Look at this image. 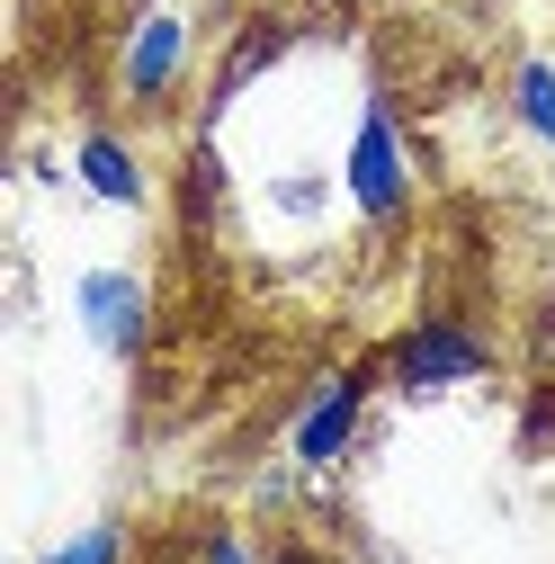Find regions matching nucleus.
<instances>
[{"mask_svg": "<svg viewBox=\"0 0 555 564\" xmlns=\"http://www.w3.org/2000/svg\"><path fill=\"white\" fill-rule=\"evenodd\" d=\"M350 197H359V216H394V206H403V144H394V108H385V99L359 108V134H350Z\"/></svg>", "mask_w": 555, "mask_h": 564, "instance_id": "1", "label": "nucleus"}, {"mask_svg": "<svg viewBox=\"0 0 555 564\" xmlns=\"http://www.w3.org/2000/svg\"><path fill=\"white\" fill-rule=\"evenodd\" d=\"M466 377H483V340H466L457 323H422V332H403V349H394V386H403V394L466 386Z\"/></svg>", "mask_w": 555, "mask_h": 564, "instance_id": "2", "label": "nucleus"}, {"mask_svg": "<svg viewBox=\"0 0 555 564\" xmlns=\"http://www.w3.org/2000/svg\"><path fill=\"white\" fill-rule=\"evenodd\" d=\"M81 323L99 332V349L126 359V349L144 340V288H134L126 269H90V278H81Z\"/></svg>", "mask_w": 555, "mask_h": 564, "instance_id": "3", "label": "nucleus"}, {"mask_svg": "<svg viewBox=\"0 0 555 564\" xmlns=\"http://www.w3.org/2000/svg\"><path fill=\"white\" fill-rule=\"evenodd\" d=\"M359 394H368V377H331V386L314 394V412L296 421V457H305V466H331L340 448H350V431H359Z\"/></svg>", "mask_w": 555, "mask_h": 564, "instance_id": "4", "label": "nucleus"}, {"mask_svg": "<svg viewBox=\"0 0 555 564\" xmlns=\"http://www.w3.org/2000/svg\"><path fill=\"white\" fill-rule=\"evenodd\" d=\"M179 19H144V36H134V54H126V90L134 99H162L171 90V73H179Z\"/></svg>", "mask_w": 555, "mask_h": 564, "instance_id": "5", "label": "nucleus"}, {"mask_svg": "<svg viewBox=\"0 0 555 564\" xmlns=\"http://www.w3.org/2000/svg\"><path fill=\"white\" fill-rule=\"evenodd\" d=\"M81 180H90L108 206H144V171L126 162L117 134H81Z\"/></svg>", "mask_w": 555, "mask_h": 564, "instance_id": "6", "label": "nucleus"}, {"mask_svg": "<svg viewBox=\"0 0 555 564\" xmlns=\"http://www.w3.org/2000/svg\"><path fill=\"white\" fill-rule=\"evenodd\" d=\"M520 117H529L537 144H555V73L546 63H520Z\"/></svg>", "mask_w": 555, "mask_h": 564, "instance_id": "7", "label": "nucleus"}, {"mask_svg": "<svg viewBox=\"0 0 555 564\" xmlns=\"http://www.w3.org/2000/svg\"><path fill=\"white\" fill-rule=\"evenodd\" d=\"M117 555H126V538H117V529H81L73 546H54L45 564H117Z\"/></svg>", "mask_w": 555, "mask_h": 564, "instance_id": "8", "label": "nucleus"}, {"mask_svg": "<svg viewBox=\"0 0 555 564\" xmlns=\"http://www.w3.org/2000/svg\"><path fill=\"white\" fill-rule=\"evenodd\" d=\"M206 564H251V555H242L233 538H216V546H206Z\"/></svg>", "mask_w": 555, "mask_h": 564, "instance_id": "9", "label": "nucleus"}, {"mask_svg": "<svg viewBox=\"0 0 555 564\" xmlns=\"http://www.w3.org/2000/svg\"><path fill=\"white\" fill-rule=\"evenodd\" d=\"M278 564H305V555H278Z\"/></svg>", "mask_w": 555, "mask_h": 564, "instance_id": "10", "label": "nucleus"}]
</instances>
